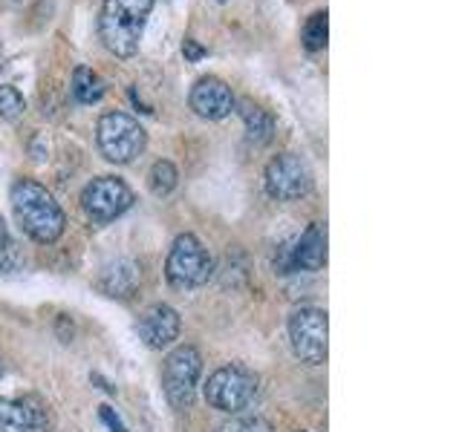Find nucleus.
Instances as JSON below:
<instances>
[{
  "label": "nucleus",
  "mask_w": 462,
  "mask_h": 432,
  "mask_svg": "<svg viewBox=\"0 0 462 432\" xmlns=\"http://www.w3.org/2000/svg\"><path fill=\"white\" fill-rule=\"evenodd\" d=\"M220 4H226V0H220Z\"/></svg>",
  "instance_id": "nucleus-25"
},
{
  "label": "nucleus",
  "mask_w": 462,
  "mask_h": 432,
  "mask_svg": "<svg viewBox=\"0 0 462 432\" xmlns=\"http://www.w3.org/2000/svg\"><path fill=\"white\" fill-rule=\"evenodd\" d=\"M72 95L81 104H95L104 95V81L90 67H76V72H72Z\"/></svg>",
  "instance_id": "nucleus-16"
},
{
  "label": "nucleus",
  "mask_w": 462,
  "mask_h": 432,
  "mask_svg": "<svg viewBox=\"0 0 462 432\" xmlns=\"http://www.w3.org/2000/svg\"><path fill=\"white\" fill-rule=\"evenodd\" d=\"M50 406L35 395L27 398H0V432H50Z\"/></svg>",
  "instance_id": "nucleus-10"
},
{
  "label": "nucleus",
  "mask_w": 462,
  "mask_h": 432,
  "mask_svg": "<svg viewBox=\"0 0 462 432\" xmlns=\"http://www.w3.org/2000/svg\"><path fill=\"white\" fill-rule=\"evenodd\" d=\"M326 263V228L321 222L303 231V237L295 242V249H289V268L292 271H318Z\"/></svg>",
  "instance_id": "nucleus-13"
},
{
  "label": "nucleus",
  "mask_w": 462,
  "mask_h": 432,
  "mask_svg": "<svg viewBox=\"0 0 462 432\" xmlns=\"http://www.w3.org/2000/svg\"><path fill=\"white\" fill-rule=\"evenodd\" d=\"M151 12L153 0H104L99 15L102 44L119 58L136 55Z\"/></svg>",
  "instance_id": "nucleus-2"
},
{
  "label": "nucleus",
  "mask_w": 462,
  "mask_h": 432,
  "mask_svg": "<svg viewBox=\"0 0 462 432\" xmlns=\"http://www.w3.org/2000/svg\"><path fill=\"white\" fill-rule=\"evenodd\" d=\"M240 118H243V125H246V133H249L252 142H258V144L272 142L275 118H272L269 110H263L260 104H254L252 98H243V102H240Z\"/></svg>",
  "instance_id": "nucleus-15"
},
{
  "label": "nucleus",
  "mask_w": 462,
  "mask_h": 432,
  "mask_svg": "<svg viewBox=\"0 0 462 432\" xmlns=\"http://www.w3.org/2000/svg\"><path fill=\"white\" fill-rule=\"evenodd\" d=\"M179 329H182L179 314L171 306H162V303L151 306L139 320V335L151 349H165V346H171L179 338Z\"/></svg>",
  "instance_id": "nucleus-12"
},
{
  "label": "nucleus",
  "mask_w": 462,
  "mask_h": 432,
  "mask_svg": "<svg viewBox=\"0 0 462 432\" xmlns=\"http://www.w3.org/2000/svg\"><path fill=\"white\" fill-rule=\"evenodd\" d=\"M99 415H102V421H104L107 427H111V432H128L125 424H121V418L111 410V406H102Z\"/></svg>",
  "instance_id": "nucleus-22"
},
{
  "label": "nucleus",
  "mask_w": 462,
  "mask_h": 432,
  "mask_svg": "<svg viewBox=\"0 0 462 432\" xmlns=\"http://www.w3.org/2000/svg\"><path fill=\"white\" fill-rule=\"evenodd\" d=\"M95 139H99V151L107 162L130 165L133 159L142 156L144 144H148V133H144V127L133 116L113 110V113H104L99 118Z\"/></svg>",
  "instance_id": "nucleus-3"
},
{
  "label": "nucleus",
  "mask_w": 462,
  "mask_h": 432,
  "mask_svg": "<svg viewBox=\"0 0 462 432\" xmlns=\"http://www.w3.org/2000/svg\"><path fill=\"white\" fill-rule=\"evenodd\" d=\"M217 432H275V427L260 415H240V418L226 421Z\"/></svg>",
  "instance_id": "nucleus-21"
},
{
  "label": "nucleus",
  "mask_w": 462,
  "mask_h": 432,
  "mask_svg": "<svg viewBox=\"0 0 462 432\" xmlns=\"http://www.w3.org/2000/svg\"><path fill=\"white\" fill-rule=\"evenodd\" d=\"M182 53H186L188 61H200L205 55V49L197 46V41H186V44H182Z\"/></svg>",
  "instance_id": "nucleus-23"
},
{
  "label": "nucleus",
  "mask_w": 462,
  "mask_h": 432,
  "mask_svg": "<svg viewBox=\"0 0 462 432\" xmlns=\"http://www.w3.org/2000/svg\"><path fill=\"white\" fill-rule=\"evenodd\" d=\"M202 372V357L194 346H179L165 357L162 366V387L168 395V403L174 410H188L197 395V380Z\"/></svg>",
  "instance_id": "nucleus-6"
},
{
  "label": "nucleus",
  "mask_w": 462,
  "mask_h": 432,
  "mask_svg": "<svg viewBox=\"0 0 462 432\" xmlns=\"http://www.w3.org/2000/svg\"><path fill=\"white\" fill-rule=\"evenodd\" d=\"M18 265H21V251L15 240L9 237V231L4 228V222H0V274H9Z\"/></svg>",
  "instance_id": "nucleus-20"
},
{
  "label": "nucleus",
  "mask_w": 462,
  "mask_h": 432,
  "mask_svg": "<svg viewBox=\"0 0 462 432\" xmlns=\"http://www.w3.org/2000/svg\"><path fill=\"white\" fill-rule=\"evenodd\" d=\"M191 110L200 118L220 121L235 110V95H231L228 84L220 78H214V76L200 78L191 90Z\"/></svg>",
  "instance_id": "nucleus-11"
},
{
  "label": "nucleus",
  "mask_w": 462,
  "mask_h": 432,
  "mask_svg": "<svg viewBox=\"0 0 462 432\" xmlns=\"http://www.w3.org/2000/svg\"><path fill=\"white\" fill-rule=\"evenodd\" d=\"M258 389H260V378L254 375L249 366L231 363V366L217 369L209 378V384H205V401L220 412H240L258 398Z\"/></svg>",
  "instance_id": "nucleus-4"
},
{
  "label": "nucleus",
  "mask_w": 462,
  "mask_h": 432,
  "mask_svg": "<svg viewBox=\"0 0 462 432\" xmlns=\"http://www.w3.org/2000/svg\"><path fill=\"white\" fill-rule=\"evenodd\" d=\"M326 338H330V323L321 308H298L289 317V340L292 349L303 363L321 366L326 361Z\"/></svg>",
  "instance_id": "nucleus-7"
},
{
  "label": "nucleus",
  "mask_w": 462,
  "mask_h": 432,
  "mask_svg": "<svg viewBox=\"0 0 462 432\" xmlns=\"http://www.w3.org/2000/svg\"><path fill=\"white\" fill-rule=\"evenodd\" d=\"M326 35H330V23H326V12H315L307 20V29H303V46L309 53H318L326 46Z\"/></svg>",
  "instance_id": "nucleus-18"
},
{
  "label": "nucleus",
  "mask_w": 462,
  "mask_h": 432,
  "mask_svg": "<svg viewBox=\"0 0 462 432\" xmlns=\"http://www.w3.org/2000/svg\"><path fill=\"white\" fill-rule=\"evenodd\" d=\"M23 110H27V102H23V95L12 84H0V118H4V121H15L23 113Z\"/></svg>",
  "instance_id": "nucleus-19"
},
{
  "label": "nucleus",
  "mask_w": 462,
  "mask_h": 432,
  "mask_svg": "<svg viewBox=\"0 0 462 432\" xmlns=\"http://www.w3.org/2000/svg\"><path fill=\"white\" fill-rule=\"evenodd\" d=\"M139 286V265L130 259H119V263L107 265L99 277V289L107 298H130Z\"/></svg>",
  "instance_id": "nucleus-14"
},
{
  "label": "nucleus",
  "mask_w": 462,
  "mask_h": 432,
  "mask_svg": "<svg viewBox=\"0 0 462 432\" xmlns=\"http://www.w3.org/2000/svg\"><path fill=\"white\" fill-rule=\"evenodd\" d=\"M0 375H4V357H0Z\"/></svg>",
  "instance_id": "nucleus-24"
},
{
  "label": "nucleus",
  "mask_w": 462,
  "mask_h": 432,
  "mask_svg": "<svg viewBox=\"0 0 462 432\" xmlns=\"http://www.w3.org/2000/svg\"><path fill=\"white\" fill-rule=\"evenodd\" d=\"M214 274V259L205 251V245L194 233H182L174 240V249L168 254L165 277L174 289H200Z\"/></svg>",
  "instance_id": "nucleus-5"
},
{
  "label": "nucleus",
  "mask_w": 462,
  "mask_h": 432,
  "mask_svg": "<svg viewBox=\"0 0 462 432\" xmlns=\"http://www.w3.org/2000/svg\"><path fill=\"white\" fill-rule=\"evenodd\" d=\"M81 205H84V211H87L90 219L111 222L133 205V191L116 176H99L84 188Z\"/></svg>",
  "instance_id": "nucleus-9"
},
{
  "label": "nucleus",
  "mask_w": 462,
  "mask_h": 432,
  "mask_svg": "<svg viewBox=\"0 0 462 432\" xmlns=\"http://www.w3.org/2000/svg\"><path fill=\"white\" fill-rule=\"evenodd\" d=\"M177 179H179V173H177V167L171 165V162H156L153 167H151V176H148V184H151V193L153 196H168L174 188H177Z\"/></svg>",
  "instance_id": "nucleus-17"
},
{
  "label": "nucleus",
  "mask_w": 462,
  "mask_h": 432,
  "mask_svg": "<svg viewBox=\"0 0 462 432\" xmlns=\"http://www.w3.org/2000/svg\"><path fill=\"white\" fill-rule=\"evenodd\" d=\"M312 188V170L298 153H281L266 165V193L277 202H292Z\"/></svg>",
  "instance_id": "nucleus-8"
},
{
  "label": "nucleus",
  "mask_w": 462,
  "mask_h": 432,
  "mask_svg": "<svg viewBox=\"0 0 462 432\" xmlns=\"http://www.w3.org/2000/svg\"><path fill=\"white\" fill-rule=\"evenodd\" d=\"M12 208L21 222V228L29 233L35 242L53 245L64 233V211L53 200V193L44 184L32 179H21L12 184Z\"/></svg>",
  "instance_id": "nucleus-1"
}]
</instances>
